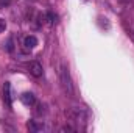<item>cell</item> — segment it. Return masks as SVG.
Returning <instances> with one entry per match:
<instances>
[{
  "instance_id": "obj_12",
  "label": "cell",
  "mask_w": 134,
  "mask_h": 133,
  "mask_svg": "<svg viewBox=\"0 0 134 133\" xmlns=\"http://www.w3.org/2000/svg\"><path fill=\"white\" fill-rule=\"evenodd\" d=\"M27 2H34V0H27Z\"/></svg>"
},
{
  "instance_id": "obj_1",
  "label": "cell",
  "mask_w": 134,
  "mask_h": 133,
  "mask_svg": "<svg viewBox=\"0 0 134 133\" xmlns=\"http://www.w3.org/2000/svg\"><path fill=\"white\" fill-rule=\"evenodd\" d=\"M59 77H61V85H63V89L66 91L69 96H73L75 89H73V85H72V80H70L69 69L63 67V69H61V74H59Z\"/></svg>"
},
{
  "instance_id": "obj_3",
  "label": "cell",
  "mask_w": 134,
  "mask_h": 133,
  "mask_svg": "<svg viewBox=\"0 0 134 133\" xmlns=\"http://www.w3.org/2000/svg\"><path fill=\"white\" fill-rule=\"evenodd\" d=\"M20 100L25 103V105H34V102H36V97H34L33 93H24L22 96H20Z\"/></svg>"
},
{
  "instance_id": "obj_8",
  "label": "cell",
  "mask_w": 134,
  "mask_h": 133,
  "mask_svg": "<svg viewBox=\"0 0 134 133\" xmlns=\"http://www.w3.org/2000/svg\"><path fill=\"white\" fill-rule=\"evenodd\" d=\"M6 28V21L5 19H0V33H3Z\"/></svg>"
},
{
  "instance_id": "obj_4",
  "label": "cell",
  "mask_w": 134,
  "mask_h": 133,
  "mask_svg": "<svg viewBox=\"0 0 134 133\" xmlns=\"http://www.w3.org/2000/svg\"><path fill=\"white\" fill-rule=\"evenodd\" d=\"M24 45H25L27 49H34V47L37 45V39H36V36H27V38L24 39Z\"/></svg>"
},
{
  "instance_id": "obj_9",
  "label": "cell",
  "mask_w": 134,
  "mask_h": 133,
  "mask_svg": "<svg viewBox=\"0 0 134 133\" xmlns=\"http://www.w3.org/2000/svg\"><path fill=\"white\" fill-rule=\"evenodd\" d=\"M6 50H8V52H13V50H14V47H13V39H9V41L6 42Z\"/></svg>"
},
{
  "instance_id": "obj_6",
  "label": "cell",
  "mask_w": 134,
  "mask_h": 133,
  "mask_svg": "<svg viewBox=\"0 0 134 133\" xmlns=\"http://www.w3.org/2000/svg\"><path fill=\"white\" fill-rule=\"evenodd\" d=\"M28 129H30L31 132H39V130H44V125H42V124H36L34 121H30V122H28Z\"/></svg>"
},
{
  "instance_id": "obj_5",
  "label": "cell",
  "mask_w": 134,
  "mask_h": 133,
  "mask_svg": "<svg viewBox=\"0 0 134 133\" xmlns=\"http://www.w3.org/2000/svg\"><path fill=\"white\" fill-rule=\"evenodd\" d=\"M3 93H5V100H6V103L11 105V85H9V83H5Z\"/></svg>"
},
{
  "instance_id": "obj_7",
  "label": "cell",
  "mask_w": 134,
  "mask_h": 133,
  "mask_svg": "<svg viewBox=\"0 0 134 133\" xmlns=\"http://www.w3.org/2000/svg\"><path fill=\"white\" fill-rule=\"evenodd\" d=\"M45 19L48 21V24H52V25H53V24H56L58 16H56L55 13H52V11H50V13H47V14H45Z\"/></svg>"
},
{
  "instance_id": "obj_11",
  "label": "cell",
  "mask_w": 134,
  "mask_h": 133,
  "mask_svg": "<svg viewBox=\"0 0 134 133\" xmlns=\"http://www.w3.org/2000/svg\"><path fill=\"white\" fill-rule=\"evenodd\" d=\"M61 132H73V129H72V127H69V125H66V127H63V129H61Z\"/></svg>"
},
{
  "instance_id": "obj_2",
  "label": "cell",
  "mask_w": 134,
  "mask_h": 133,
  "mask_svg": "<svg viewBox=\"0 0 134 133\" xmlns=\"http://www.w3.org/2000/svg\"><path fill=\"white\" fill-rule=\"evenodd\" d=\"M28 70H30V74H31L33 77H36V78L42 77V64L37 63V61H31V63L28 64Z\"/></svg>"
},
{
  "instance_id": "obj_10",
  "label": "cell",
  "mask_w": 134,
  "mask_h": 133,
  "mask_svg": "<svg viewBox=\"0 0 134 133\" xmlns=\"http://www.w3.org/2000/svg\"><path fill=\"white\" fill-rule=\"evenodd\" d=\"M11 5V0H0V6H8Z\"/></svg>"
}]
</instances>
